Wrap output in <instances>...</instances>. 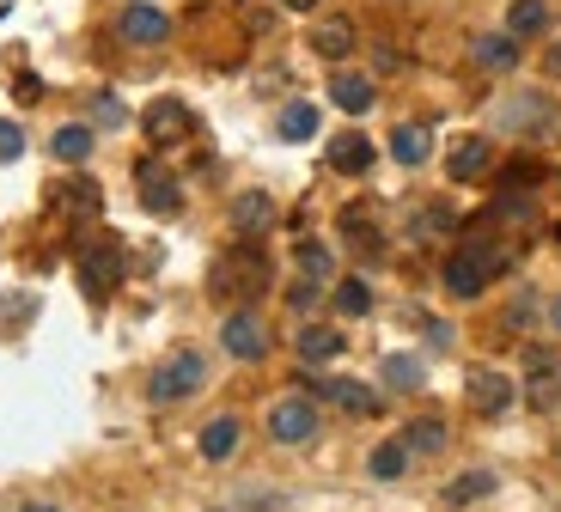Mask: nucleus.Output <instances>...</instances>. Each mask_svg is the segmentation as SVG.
Returning a JSON list of instances; mask_svg holds the SVG:
<instances>
[{"label":"nucleus","instance_id":"nucleus-1","mask_svg":"<svg viewBox=\"0 0 561 512\" xmlns=\"http://www.w3.org/2000/svg\"><path fill=\"white\" fill-rule=\"evenodd\" d=\"M202 385H208V360L196 354V348H177V354H165L153 366L147 397H153V403H184V397H196Z\"/></svg>","mask_w":561,"mask_h":512},{"label":"nucleus","instance_id":"nucleus-2","mask_svg":"<svg viewBox=\"0 0 561 512\" xmlns=\"http://www.w3.org/2000/svg\"><path fill=\"white\" fill-rule=\"evenodd\" d=\"M263 280H269V257H263V250H257V245H233L214 263L208 287H214L220 299H238V294H263Z\"/></svg>","mask_w":561,"mask_h":512},{"label":"nucleus","instance_id":"nucleus-3","mask_svg":"<svg viewBox=\"0 0 561 512\" xmlns=\"http://www.w3.org/2000/svg\"><path fill=\"white\" fill-rule=\"evenodd\" d=\"M79 287H86L92 299L123 287V245H116V238H98V245L79 250Z\"/></svg>","mask_w":561,"mask_h":512},{"label":"nucleus","instance_id":"nucleus-4","mask_svg":"<svg viewBox=\"0 0 561 512\" xmlns=\"http://www.w3.org/2000/svg\"><path fill=\"white\" fill-rule=\"evenodd\" d=\"M135 189H140V208H147V214L172 220L177 208H184V184L172 177L165 159H140V165H135Z\"/></svg>","mask_w":561,"mask_h":512},{"label":"nucleus","instance_id":"nucleus-5","mask_svg":"<svg viewBox=\"0 0 561 512\" xmlns=\"http://www.w3.org/2000/svg\"><path fill=\"white\" fill-rule=\"evenodd\" d=\"M140 123H147V140H153V147H184V140L196 135V110H189L184 98H153Z\"/></svg>","mask_w":561,"mask_h":512},{"label":"nucleus","instance_id":"nucleus-6","mask_svg":"<svg viewBox=\"0 0 561 512\" xmlns=\"http://www.w3.org/2000/svg\"><path fill=\"white\" fill-rule=\"evenodd\" d=\"M269 439H280V446L317 439V403L312 397H280V403L269 409Z\"/></svg>","mask_w":561,"mask_h":512},{"label":"nucleus","instance_id":"nucleus-7","mask_svg":"<svg viewBox=\"0 0 561 512\" xmlns=\"http://www.w3.org/2000/svg\"><path fill=\"white\" fill-rule=\"evenodd\" d=\"M220 341H226L233 360H263L269 354V324L257 317V311H233V317L220 324Z\"/></svg>","mask_w":561,"mask_h":512},{"label":"nucleus","instance_id":"nucleus-8","mask_svg":"<svg viewBox=\"0 0 561 512\" xmlns=\"http://www.w3.org/2000/svg\"><path fill=\"white\" fill-rule=\"evenodd\" d=\"M116 32L128 37V43H165V37H172V18L159 13V7H147V0H128L123 7V18H116Z\"/></svg>","mask_w":561,"mask_h":512},{"label":"nucleus","instance_id":"nucleus-9","mask_svg":"<svg viewBox=\"0 0 561 512\" xmlns=\"http://www.w3.org/2000/svg\"><path fill=\"white\" fill-rule=\"evenodd\" d=\"M488 165H495V147H488L483 135H464L446 153V171H452V184H476V177H488Z\"/></svg>","mask_w":561,"mask_h":512},{"label":"nucleus","instance_id":"nucleus-10","mask_svg":"<svg viewBox=\"0 0 561 512\" xmlns=\"http://www.w3.org/2000/svg\"><path fill=\"white\" fill-rule=\"evenodd\" d=\"M329 98H336V110H348V116H366V110L378 104V86H373V74L342 67V74L329 79Z\"/></svg>","mask_w":561,"mask_h":512},{"label":"nucleus","instance_id":"nucleus-11","mask_svg":"<svg viewBox=\"0 0 561 512\" xmlns=\"http://www.w3.org/2000/svg\"><path fill=\"white\" fill-rule=\"evenodd\" d=\"M317 397H329V403H342L348 415H378L385 409V397L378 390H366L360 378H324V385H312Z\"/></svg>","mask_w":561,"mask_h":512},{"label":"nucleus","instance_id":"nucleus-12","mask_svg":"<svg viewBox=\"0 0 561 512\" xmlns=\"http://www.w3.org/2000/svg\"><path fill=\"white\" fill-rule=\"evenodd\" d=\"M98 208H104V189L92 177H74V184L55 189V214L62 220H98Z\"/></svg>","mask_w":561,"mask_h":512},{"label":"nucleus","instance_id":"nucleus-13","mask_svg":"<svg viewBox=\"0 0 561 512\" xmlns=\"http://www.w3.org/2000/svg\"><path fill=\"white\" fill-rule=\"evenodd\" d=\"M427 153H434V128L427 123H397L390 128V159H397V165H427Z\"/></svg>","mask_w":561,"mask_h":512},{"label":"nucleus","instance_id":"nucleus-14","mask_svg":"<svg viewBox=\"0 0 561 512\" xmlns=\"http://www.w3.org/2000/svg\"><path fill=\"white\" fill-rule=\"evenodd\" d=\"M483 287H488V269L476 263L470 250H452V257H446V294H452V299H476Z\"/></svg>","mask_w":561,"mask_h":512},{"label":"nucleus","instance_id":"nucleus-15","mask_svg":"<svg viewBox=\"0 0 561 512\" xmlns=\"http://www.w3.org/2000/svg\"><path fill=\"white\" fill-rule=\"evenodd\" d=\"M470 55H476V67H488V74H513V67H519V37L483 32L476 43H470Z\"/></svg>","mask_w":561,"mask_h":512},{"label":"nucleus","instance_id":"nucleus-16","mask_svg":"<svg viewBox=\"0 0 561 512\" xmlns=\"http://www.w3.org/2000/svg\"><path fill=\"white\" fill-rule=\"evenodd\" d=\"M470 403H476V415H507V403H513V378L507 373H470Z\"/></svg>","mask_w":561,"mask_h":512},{"label":"nucleus","instance_id":"nucleus-17","mask_svg":"<svg viewBox=\"0 0 561 512\" xmlns=\"http://www.w3.org/2000/svg\"><path fill=\"white\" fill-rule=\"evenodd\" d=\"M373 140L366 135H336L329 140V165L342 171V177H366V171H373Z\"/></svg>","mask_w":561,"mask_h":512},{"label":"nucleus","instance_id":"nucleus-18","mask_svg":"<svg viewBox=\"0 0 561 512\" xmlns=\"http://www.w3.org/2000/svg\"><path fill=\"white\" fill-rule=\"evenodd\" d=\"M294 348H299V360H306V366H324V360L342 354V329H329V324H306Z\"/></svg>","mask_w":561,"mask_h":512},{"label":"nucleus","instance_id":"nucleus-19","mask_svg":"<svg viewBox=\"0 0 561 512\" xmlns=\"http://www.w3.org/2000/svg\"><path fill=\"white\" fill-rule=\"evenodd\" d=\"M312 49L324 55V62H348V55H354V25H348V18H324V25H312Z\"/></svg>","mask_w":561,"mask_h":512},{"label":"nucleus","instance_id":"nucleus-20","mask_svg":"<svg viewBox=\"0 0 561 512\" xmlns=\"http://www.w3.org/2000/svg\"><path fill=\"white\" fill-rule=\"evenodd\" d=\"M238 439H245V427H238L233 415H220V421H208V427H202V439H196V446H202L208 464H226V458L238 451Z\"/></svg>","mask_w":561,"mask_h":512},{"label":"nucleus","instance_id":"nucleus-21","mask_svg":"<svg viewBox=\"0 0 561 512\" xmlns=\"http://www.w3.org/2000/svg\"><path fill=\"white\" fill-rule=\"evenodd\" d=\"M269 220H275V202H269L263 189H245V196H238L233 202V226L245 238H257V233H269Z\"/></svg>","mask_w":561,"mask_h":512},{"label":"nucleus","instance_id":"nucleus-22","mask_svg":"<svg viewBox=\"0 0 561 512\" xmlns=\"http://www.w3.org/2000/svg\"><path fill=\"white\" fill-rule=\"evenodd\" d=\"M495 116H500V128H537V123H549V98L544 92H513V104H500Z\"/></svg>","mask_w":561,"mask_h":512},{"label":"nucleus","instance_id":"nucleus-23","mask_svg":"<svg viewBox=\"0 0 561 512\" xmlns=\"http://www.w3.org/2000/svg\"><path fill=\"white\" fill-rule=\"evenodd\" d=\"M544 32H549V0H513L507 7V37L525 43V37H544Z\"/></svg>","mask_w":561,"mask_h":512},{"label":"nucleus","instance_id":"nucleus-24","mask_svg":"<svg viewBox=\"0 0 561 512\" xmlns=\"http://www.w3.org/2000/svg\"><path fill=\"white\" fill-rule=\"evenodd\" d=\"M49 153L62 159V165H86V159H92V128H86V123H62L55 135H49Z\"/></svg>","mask_w":561,"mask_h":512},{"label":"nucleus","instance_id":"nucleus-25","mask_svg":"<svg viewBox=\"0 0 561 512\" xmlns=\"http://www.w3.org/2000/svg\"><path fill=\"white\" fill-rule=\"evenodd\" d=\"M495 495V476L488 470H464V476L446 482V507H476V500Z\"/></svg>","mask_w":561,"mask_h":512},{"label":"nucleus","instance_id":"nucleus-26","mask_svg":"<svg viewBox=\"0 0 561 512\" xmlns=\"http://www.w3.org/2000/svg\"><path fill=\"white\" fill-rule=\"evenodd\" d=\"M275 128H280V140H312V135H317V104L294 98V104L275 116Z\"/></svg>","mask_w":561,"mask_h":512},{"label":"nucleus","instance_id":"nucleus-27","mask_svg":"<svg viewBox=\"0 0 561 512\" xmlns=\"http://www.w3.org/2000/svg\"><path fill=\"white\" fill-rule=\"evenodd\" d=\"M403 446H409V451H421V458H434V451L446 446V421H439V415L409 421V427H403Z\"/></svg>","mask_w":561,"mask_h":512},{"label":"nucleus","instance_id":"nucleus-28","mask_svg":"<svg viewBox=\"0 0 561 512\" xmlns=\"http://www.w3.org/2000/svg\"><path fill=\"white\" fill-rule=\"evenodd\" d=\"M385 385L390 390H421L427 385V366L415 354H385Z\"/></svg>","mask_w":561,"mask_h":512},{"label":"nucleus","instance_id":"nucleus-29","mask_svg":"<svg viewBox=\"0 0 561 512\" xmlns=\"http://www.w3.org/2000/svg\"><path fill=\"white\" fill-rule=\"evenodd\" d=\"M294 257H299V275H312V280H329V269H336L329 245H317V238H299Z\"/></svg>","mask_w":561,"mask_h":512},{"label":"nucleus","instance_id":"nucleus-30","mask_svg":"<svg viewBox=\"0 0 561 512\" xmlns=\"http://www.w3.org/2000/svg\"><path fill=\"white\" fill-rule=\"evenodd\" d=\"M403 470H409V446H403V439H385V446L373 451V476L378 482H397Z\"/></svg>","mask_w":561,"mask_h":512},{"label":"nucleus","instance_id":"nucleus-31","mask_svg":"<svg viewBox=\"0 0 561 512\" xmlns=\"http://www.w3.org/2000/svg\"><path fill=\"white\" fill-rule=\"evenodd\" d=\"M336 305H342V317H366V311H373V287L360 275H348L342 287H336Z\"/></svg>","mask_w":561,"mask_h":512},{"label":"nucleus","instance_id":"nucleus-32","mask_svg":"<svg viewBox=\"0 0 561 512\" xmlns=\"http://www.w3.org/2000/svg\"><path fill=\"white\" fill-rule=\"evenodd\" d=\"M92 123H98V128H128V104H123L116 92H98V98H92Z\"/></svg>","mask_w":561,"mask_h":512},{"label":"nucleus","instance_id":"nucleus-33","mask_svg":"<svg viewBox=\"0 0 561 512\" xmlns=\"http://www.w3.org/2000/svg\"><path fill=\"white\" fill-rule=\"evenodd\" d=\"M317 299H324V280H312V275H299L294 287H287V305L294 311H312Z\"/></svg>","mask_w":561,"mask_h":512},{"label":"nucleus","instance_id":"nucleus-34","mask_svg":"<svg viewBox=\"0 0 561 512\" xmlns=\"http://www.w3.org/2000/svg\"><path fill=\"white\" fill-rule=\"evenodd\" d=\"M18 153H25V128H18V123H0V165H13Z\"/></svg>","mask_w":561,"mask_h":512},{"label":"nucleus","instance_id":"nucleus-35","mask_svg":"<svg viewBox=\"0 0 561 512\" xmlns=\"http://www.w3.org/2000/svg\"><path fill=\"white\" fill-rule=\"evenodd\" d=\"M37 92H43V79H37V74H18V98H25V104H37Z\"/></svg>","mask_w":561,"mask_h":512},{"label":"nucleus","instance_id":"nucleus-36","mask_svg":"<svg viewBox=\"0 0 561 512\" xmlns=\"http://www.w3.org/2000/svg\"><path fill=\"white\" fill-rule=\"evenodd\" d=\"M397 67H403V55H397V49L385 43V49H378V74H397Z\"/></svg>","mask_w":561,"mask_h":512},{"label":"nucleus","instance_id":"nucleus-37","mask_svg":"<svg viewBox=\"0 0 561 512\" xmlns=\"http://www.w3.org/2000/svg\"><path fill=\"white\" fill-rule=\"evenodd\" d=\"M549 79H561V43L549 49Z\"/></svg>","mask_w":561,"mask_h":512},{"label":"nucleus","instance_id":"nucleus-38","mask_svg":"<svg viewBox=\"0 0 561 512\" xmlns=\"http://www.w3.org/2000/svg\"><path fill=\"white\" fill-rule=\"evenodd\" d=\"M280 7H294V13H312L317 0H280Z\"/></svg>","mask_w":561,"mask_h":512},{"label":"nucleus","instance_id":"nucleus-39","mask_svg":"<svg viewBox=\"0 0 561 512\" xmlns=\"http://www.w3.org/2000/svg\"><path fill=\"white\" fill-rule=\"evenodd\" d=\"M549 317H556V336H561V294H556V311H549Z\"/></svg>","mask_w":561,"mask_h":512},{"label":"nucleus","instance_id":"nucleus-40","mask_svg":"<svg viewBox=\"0 0 561 512\" xmlns=\"http://www.w3.org/2000/svg\"><path fill=\"white\" fill-rule=\"evenodd\" d=\"M18 512H62V507H18Z\"/></svg>","mask_w":561,"mask_h":512},{"label":"nucleus","instance_id":"nucleus-41","mask_svg":"<svg viewBox=\"0 0 561 512\" xmlns=\"http://www.w3.org/2000/svg\"><path fill=\"white\" fill-rule=\"evenodd\" d=\"M0 7H7V0H0Z\"/></svg>","mask_w":561,"mask_h":512}]
</instances>
